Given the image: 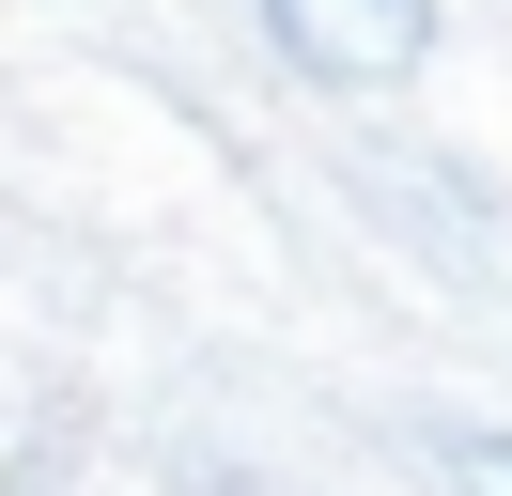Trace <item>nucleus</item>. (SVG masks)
Returning a JSON list of instances; mask_svg holds the SVG:
<instances>
[{
  "label": "nucleus",
  "instance_id": "1",
  "mask_svg": "<svg viewBox=\"0 0 512 496\" xmlns=\"http://www.w3.org/2000/svg\"><path fill=\"white\" fill-rule=\"evenodd\" d=\"M264 16H280V47L311 62V78H357V93L435 47V0H264Z\"/></svg>",
  "mask_w": 512,
  "mask_h": 496
}]
</instances>
